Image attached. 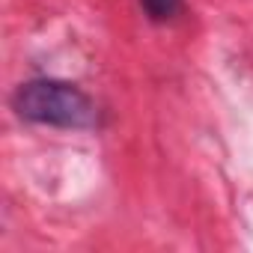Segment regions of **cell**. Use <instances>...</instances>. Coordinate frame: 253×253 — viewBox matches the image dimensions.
Returning a JSON list of instances; mask_svg holds the SVG:
<instances>
[{
  "mask_svg": "<svg viewBox=\"0 0 253 253\" xmlns=\"http://www.w3.org/2000/svg\"><path fill=\"white\" fill-rule=\"evenodd\" d=\"M12 107L21 119L51 128H92L98 122L95 101L69 81L39 78L15 89Z\"/></svg>",
  "mask_w": 253,
  "mask_h": 253,
  "instance_id": "1",
  "label": "cell"
},
{
  "mask_svg": "<svg viewBox=\"0 0 253 253\" xmlns=\"http://www.w3.org/2000/svg\"><path fill=\"white\" fill-rule=\"evenodd\" d=\"M140 6L152 21H170L179 15L182 0H140Z\"/></svg>",
  "mask_w": 253,
  "mask_h": 253,
  "instance_id": "2",
  "label": "cell"
}]
</instances>
